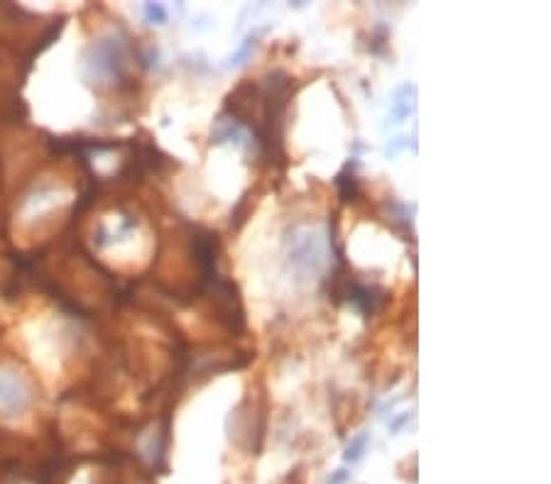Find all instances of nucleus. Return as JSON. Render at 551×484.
Instances as JSON below:
<instances>
[{"label":"nucleus","mask_w":551,"mask_h":484,"mask_svg":"<svg viewBox=\"0 0 551 484\" xmlns=\"http://www.w3.org/2000/svg\"><path fill=\"white\" fill-rule=\"evenodd\" d=\"M30 404L32 394L22 374H17L10 367H3L0 370V416H20L30 408Z\"/></svg>","instance_id":"2"},{"label":"nucleus","mask_w":551,"mask_h":484,"mask_svg":"<svg viewBox=\"0 0 551 484\" xmlns=\"http://www.w3.org/2000/svg\"><path fill=\"white\" fill-rule=\"evenodd\" d=\"M253 44H255V40H253V37H248V40H245V44L240 46V49L233 54V57H230V62H228L230 67H235V64H240V62H243V59L248 57V52H250V49H253Z\"/></svg>","instance_id":"7"},{"label":"nucleus","mask_w":551,"mask_h":484,"mask_svg":"<svg viewBox=\"0 0 551 484\" xmlns=\"http://www.w3.org/2000/svg\"><path fill=\"white\" fill-rule=\"evenodd\" d=\"M142 12H145L147 20L155 22V25H164V22L169 20V15H167V8L160 6V3H145Z\"/></svg>","instance_id":"6"},{"label":"nucleus","mask_w":551,"mask_h":484,"mask_svg":"<svg viewBox=\"0 0 551 484\" xmlns=\"http://www.w3.org/2000/svg\"><path fill=\"white\" fill-rule=\"evenodd\" d=\"M405 144H407V142H405V137H395V139H392V144H387L385 155H387V157H395L397 152H400L402 147H405Z\"/></svg>","instance_id":"8"},{"label":"nucleus","mask_w":551,"mask_h":484,"mask_svg":"<svg viewBox=\"0 0 551 484\" xmlns=\"http://www.w3.org/2000/svg\"><path fill=\"white\" fill-rule=\"evenodd\" d=\"M326 248L323 242L319 240V235L314 232H291V242H289V262L296 272L302 274H316L321 272V267L326 264Z\"/></svg>","instance_id":"1"},{"label":"nucleus","mask_w":551,"mask_h":484,"mask_svg":"<svg viewBox=\"0 0 551 484\" xmlns=\"http://www.w3.org/2000/svg\"><path fill=\"white\" fill-rule=\"evenodd\" d=\"M368 443H370V433H360V435H355V438L348 443V448H346V453H344L346 463H350V465L358 463V460L365 455V448H368Z\"/></svg>","instance_id":"5"},{"label":"nucleus","mask_w":551,"mask_h":484,"mask_svg":"<svg viewBox=\"0 0 551 484\" xmlns=\"http://www.w3.org/2000/svg\"><path fill=\"white\" fill-rule=\"evenodd\" d=\"M89 69L94 71V76L99 78H118L125 69V54L120 49L118 40H101L99 44H94L89 59Z\"/></svg>","instance_id":"3"},{"label":"nucleus","mask_w":551,"mask_h":484,"mask_svg":"<svg viewBox=\"0 0 551 484\" xmlns=\"http://www.w3.org/2000/svg\"><path fill=\"white\" fill-rule=\"evenodd\" d=\"M346 479H348V472H346V469H338L333 477H328V484H344Z\"/></svg>","instance_id":"9"},{"label":"nucleus","mask_w":551,"mask_h":484,"mask_svg":"<svg viewBox=\"0 0 551 484\" xmlns=\"http://www.w3.org/2000/svg\"><path fill=\"white\" fill-rule=\"evenodd\" d=\"M409 93H416L414 86L405 83L402 88H397L395 101H392V110H390V123H400L409 115V110L414 108V101H409Z\"/></svg>","instance_id":"4"}]
</instances>
